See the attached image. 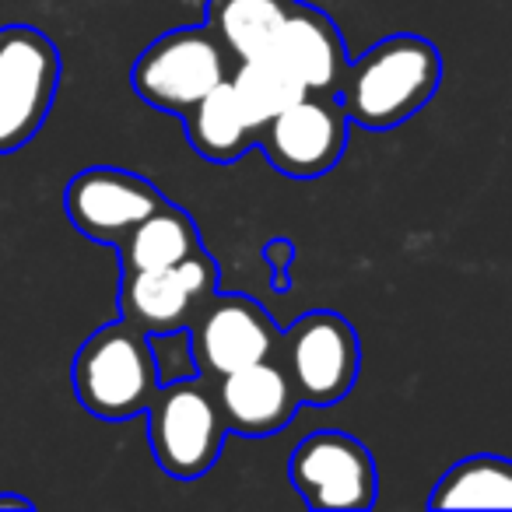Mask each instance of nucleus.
Here are the masks:
<instances>
[{
    "label": "nucleus",
    "instance_id": "nucleus-1",
    "mask_svg": "<svg viewBox=\"0 0 512 512\" xmlns=\"http://www.w3.org/2000/svg\"><path fill=\"white\" fill-rule=\"evenodd\" d=\"M442 81V57L428 39L397 32L379 39L362 57L348 60L337 102L351 123L365 130H393L407 123Z\"/></svg>",
    "mask_w": 512,
    "mask_h": 512
},
{
    "label": "nucleus",
    "instance_id": "nucleus-2",
    "mask_svg": "<svg viewBox=\"0 0 512 512\" xmlns=\"http://www.w3.org/2000/svg\"><path fill=\"white\" fill-rule=\"evenodd\" d=\"M71 383L78 404L95 418L127 421L144 414L162 386L151 355V337L123 316L99 327L74 355Z\"/></svg>",
    "mask_w": 512,
    "mask_h": 512
},
{
    "label": "nucleus",
    "instance_id": "nucleus-3",
    "mask_svg": "<svg viewBox=\"0 0 512 512\" xmlns=\"http://www.w3.org/2000/svg\"><path fill=\"white\" fill-rule=\"evenodd\" d=\"M144 414H148L151 453L169 477L193 481L218 463L228 425L211 376L197 372L176 383H162Z\"/></svg>",
    "mask_w": 512,
    "mask_h": 512
},
{
    "label": "nucleus",
    "instance_id": "nucleus-4",
    "mask_svg": "<svg viewBox=\"0 0 512 512\" xmlns=\"http://www.w3.org/2000/svg\"><path fill=\"white\" fill-rule=\"evenodd\" d=\"M239 60L228 53L211 25H186L158 36L148 50L137 57L130 71V85L148 106L162 113L183 116L197 106L211 88L228 81Z\"/></svg>",
    "mask_w": 512,
    "mask_h": 512
},
{
    "label": "nucleus",
    "instance_id": "nucleus-5",
    "mask_svg": "<svg viewBox=\"0 0 512 512\" xmlns=\"http://www.w3.org/2000/svg\"><path fill=\"white\" fill-rule=\"evenodd\" d=\"M60 85V50L32 25L0 29V155H15L43 130Z\"/></svg>",
    "mask_w": 512,
    "mask_h": 512
},
{
    "label": "nucleus",
    "instance_id": "nucleus-6",
    "mask_svg": "<svg viewBox=\"0 0 512 512\" xmlns=\"http://www.w3.org/2000/svg\"><path fill=\"white\" fill-rule=\"evenodd\" d=\"M278 358L292 376L299 400L309 407H334L358 383L362 344L341 313L313 309L281 334Z\"/></svg>",
    "mask_w": 512,
    "mask_h": 512
},
{
    "label": "nucleus",
    "instance_id": "nucleus-7",
    "mask_svg": "<svg viewBox=\"0 0 512 512\" xmlns=\"http://www.w3.org/2000/svg\"><path fill=\"white\" fill-rule=\"evenodd\" d=\"M351 120L337 95L306 92L260 127L256 148L288 179H320L341 162Z\"/></svg>",
    "mask_w": 512,
    "mask_h": 512
},
{
    "label": "nucleus",
    "instance_id": "nucleus-8",
    "mask_svg": "<svg viewBox=\"0 0 512 512\" xmlns=\"http://www.w3.org/2000/svg\"><path fill=\"white\" fill-rule=\"evenodd\" d=\"M288 477L309 509L362 512L376 505L379 470L372 453L344 432H316L295 446Z\"/></svg>",
    "mask_w": 512,
    "mask_h": 512
},
{
    "label": "nucleus",
    "instance_id": "nucleus-9",
    "mask_svg": "<svg viewBox=\"0 0 512 512\" xmlns=\"http://www.w3.org/2000/svg\"><path fill=\"white\" fill-rule=\"evenodd\" d=\"M218 264L204 246L176 267L120 274V316L144 334L186 330L211 295H218Z\"/></svg>",
    "mask_w": 512,
    "mask_h": 512
},
{
    "label": "nucleus",
    "instance_id": "nucleus-10",
    "mask_svg": "<svg viewBox=\"0 0 512 512\" xmlns=\"http://www.w3.org/2000/svg\"><path fill=\"white\" fill-rule=\"evenodd\" d=\"M186 330H190L197 369L211 379L278 355L281 341L278 323L249 295H211Z\"/></svg>",
    "mask_w": 512,
    "mask_h": 512
},
{
    "label": "nucleus",
    "instance_id": "nucleus-11",
    "mask_svg": "<svg viewBox=\"0 0 512 512\" xmlns=\"http://www.w3.org/2000/svg\"><path fill=\"white\" fill-rule=\"evenodd\" d=\"M169 200L158 186H151L144 176L113 165H95L67 183L64 211L71 225L85 239L102 246H120L134 225H141L151 211H158Z\"/></svg>",
    "mask_w": 512,
    "mask_h": 512
},
{
    "label": "nucleus",
    "instance_id": "nucleus-12",
    "mask_svg": "<svg viewBox=\"0 0 512 512\" xmlns=\"http://www.w3.org/2000/svg\"><path fill=\"white\" fill-rule=\"evenodd\" d=\"M214 386H218V404L228 432L246 439L278 435L302 407L299 390L278 355L225 372L214 379Z\"/></svg>",
    "mask_w": 512,
    "mask_h": 512
},
{
    "label": "nucleus",
    "instance_id": "nucleus-13",
    "mask_svg": "<svg viewBox=\"0 0 512 512\" xmlns=\"http://www.w3.org/2000/svg\"><path fill=\"white\" fill-rule=\"evenodd\" d=\"M267 57L285 64L302 81L306 92L323 95H337L344 71H348V46L341 39V29L330 22V15H323L320 8H309L302 0L285 18Z\"/></svg>",
    "mask_w": 512,
    "mask_h": 512
},
{
    "label": "nucleus",
    "instance_id": "nucleus-14",
    "mask_svg": "<svg viewBox=\"0 0 512 512\" xmlns=\"http://www.w3.org/2000/svg\"><path fill=\"white\" fill-rule=\"evenodd\" d=\"M183 127L190 137L193 151L207 162L232 165L239 162L246 151L256 148L260 137V123L249 113V106L242 102V95L235 92V81H221L218 88L204 95L197 106H190L183 113Z\"/></svg>",
    "mask_w": 512,
    "mask_h": 512
},
{
    "label": "nucleus",
    "instance_id": "nucleus-15",
    "mask_svg": "<svg viewBox=\"0 0 512 512\" xmlns=\"http://www.w3.org/2000/svg\"><path fill=\"white\" fill-rule=\"evenodd\" d=\"M200 249V232L193 218L176 204H162L151 211L141 225L127 232V239L116 246L123 271H158V267H176L190 253Z\"/></svg>",
    "mask_w": 512,
    "mask_h": 512
},
{
    "label": "nucleus",
    "instance_id": "nucleus-16",
    "mask_svg": "<svg viewBox=\"0 0 512 512\" xmlns=\"http://www.w3.org/2000/svg\"><path fill=\"white\" fill-rule=\"evenodd\" d=\"M295 4L299 0H207L204 22L242 64V60L267 57Z\"/></svg>",
    "mask_w": 512,
    "mask_h": 512
},
{
    "label": "nucleus",
    "instance_id": "nucleus-17",
    "mask_svg": "<svg viewBox=\"0 0 512 512\" xmlns=\"http://www.w3.org/2000/svg\"><path fill=\"white\" fill-rule=\"evenodd\" d=\"M432 509H512V460L477 453L442 474L428 495Z\"/></svg>",
    "mask_w": 512,
    "mask_h": 512
},
{
    "label": "nucleus",
    "instance_id": "nucleus-18",
    "mask_svg": "<svg viewBox=\"0 0 512 512\" xmlns=\"http://www.w3.org/2000/svg\"><path fill=\"white\" fill-rule=\"evenodd\" d=\"M232 81H235V92L242 95V102L249 106V113L256 116L260 127H264L271 116H278L281 109L292 106L295 99L306 95L302 81L274 57L242 60V64L235 67Z\"/></svg>",
    "mask_w": 512,
    "mask_h": 512
},
{
    "label": "nucleus",
    "instance_id": "nucleus-19",
    "mask_svg": "<svg viewBox=\"0 0 512 512\" xmlns=\"http://www.w3.org/2000/svg\"><path fill=\"white\" fill-rule=\"evenodd\" d=\"M151 355H155L158 383H176V379L197 376V355H193L190 330H169V334H148Z\"/></svg>",
    "mask_w": 512,
    "mask_h": 512
},
{
    "label": "nucleus",
    "instance_id": "nucleus-20",
    "mask_svg": "<svg viewBox=\"0 0 512 512\" xmlns=\"http://www.w3.org/2000/svg\"><path fill=\"white\" fill-rule=\"evenodd\" d=\"M274 271V292H288V260H295V246L288 239H271L264 249Z\"/></svg>",
    "mask_w": 512,
    "mask_h": 512
},
{
    "label": "nucleus",
    "instance_id": "nucleus-21",
    "mask_svg": "<svg viewBox=\"0 0 512 512\" xmlns=\"http://www.w3.org/2000/svg\"><path fill=\"white\" fill-rule=\"evenodd\" d=\"M0 509H18V512H32L36 502L25 495H11V491H0Z\"/></svg>",
    "mask_w": 512,
    "mask_h": 512
}]
</instances>
